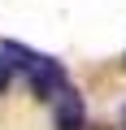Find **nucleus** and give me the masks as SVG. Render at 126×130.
I'll return each instance as SVG.
<instances>
[{
  "mask_svg": "<svg viewBox=\"0 0 126 130\" xmlns=\"http://www.w3.org/2000/svg\"><path fill=\"white\" fill-rule=\"evenodd\" d=\"M18 78L31 83V91L39 100H57L70 87L65 65L57 56H44V52H35L26 43H13V39H0V91H9Z\"/></svg>",
  "mask_w": 126,
  "mask_h": 130,
  "instance_id": "obj_1",
  "label": "nucleus"
},
{
  "mask_svg": "<svg viewBox=\"0 0 126 130\" xmlns=\"http://www.w3.org/2000/svg\"><path fill=\"white\" fill-rule=\"evenodd\" d=\"M57 130H87V113H83V95L74 87H65L57 95Z\"/></svg>",
  "mask_w": 126,
  "mask_h": 130,
  "instance_id": "obj_2",
  "label": "nucleus"
},
{
  "mask_svg": "<svg viewBox=\"0 0 126 130\" xmlns=\"http://www.w3.org/2000/svg\"><path fill=\"white\" fill-rule=\"evenodd\" d=\"M122 130H126V108H122Z\"/></svg>",
  "mask_w": 126,
  "mask_h": 130,
  "instance_id": "obj_3",
  "label": "nucleus"
}]
</instances>
